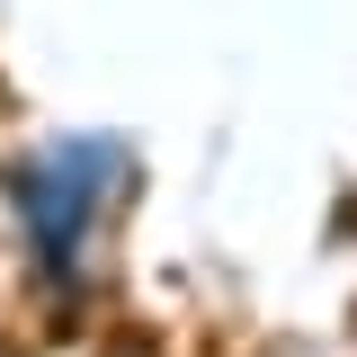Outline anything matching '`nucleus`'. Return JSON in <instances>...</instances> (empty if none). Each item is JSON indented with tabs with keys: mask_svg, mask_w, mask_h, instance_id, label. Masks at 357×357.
I'll return each mask as SVG.
<instances>
[{
	"mask_svg": "<svg viewBox=\"0 0 357 357\" xmlns=\"http://www.w3.org/2000/svg\"><path fill=\"white\" fill-rule=\"evenodd\" d=\"M126 188V152L116 143H54L18 170V215H27V241L54 277H72L98 241V215L107 197Z\"/></svg>",
	"mask_w": 357,
	"mask_h": 357,
	"instance_id": "f257e3e1",
	"label": "nucleus"
}]
</instances>
